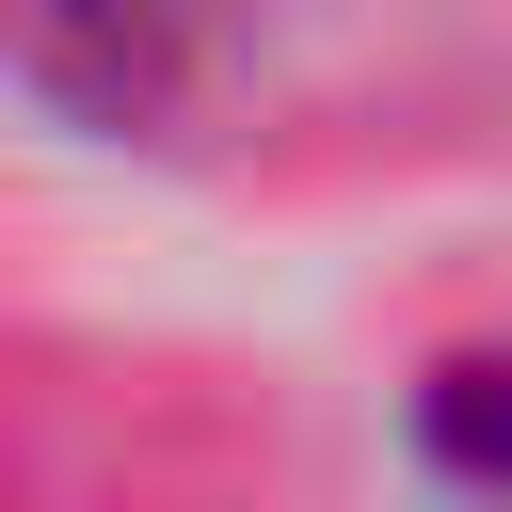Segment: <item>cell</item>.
<instances>
[{
    "label": "cell",
    "instance_id": "obj_1",
    "mask_svg": "<svg viewBox=\"0 0 512 512\" xmlns=\"http://www.w3.org/2000/svg\"><path fill=\"white\" fill-rule=\"evenodd\" d=\"M432 448H448L464 480H512V368H464V384H432Z\"/></svg>",
    "mask_w": 512,
    "mask_h": 512
}]
</instances>
